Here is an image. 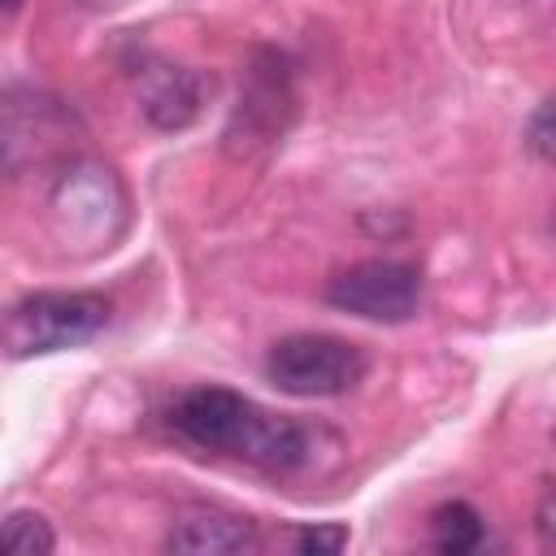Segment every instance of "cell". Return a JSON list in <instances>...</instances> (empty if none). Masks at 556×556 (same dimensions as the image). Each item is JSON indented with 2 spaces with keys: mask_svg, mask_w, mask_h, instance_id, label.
<instances>
[{
  "mask_svg": "<svg viewBox=\"0 0 556 556\" xmlns=\"http://www.w3.org/2000/svg\"><path fill=\"white\" fill-rule=\"evenodd\" d=\"M169 430L200 452L230 456L269 473H287L308 460V430L278 417L230 387H195L169 404Z\"/></svg>",
  "mask_w": 556,
  "mask_h": 556,
  "instance_id": "1",
  "label": "cell"
},
{
  "mask_svg": "<svg viewBox=\"0 0 556 556\" xmlns=\"http://www.w3.org/2000/svg\"><path fill=\"white\" fill-rule=\"evenodd\" d=\"M109 326V300L96 291H35L17 300L4 317L9 361L48 356L91 343Z\"/></svg>",
  "mask_w": 556,
  "mask_h": 556,
  "instance_id": "2",
  "label": "cell"
},
{
  "mask_svg": "<svg viewBox=\"0 0 556 556\" xmlns=\"http://www.w3.org/2000/svg\"><path fill=\"white\" fill-rule=\"evenodd\" d=\"M369 374V356L361 343L343 334H287L265 356V378L295 400H326L361 387Z\"/></svg>",
  "mask_w": 556,
  "mask_h": 556,
  "instance_id": "3",
  "label": "cell"
},
{
  "mask_svg": "<svg viewBox=\"0 0 556 556\" xmlns=\"http://www.w3.org/2000/svg\"><path fill=\"white\" fill-rule=\"evenodd\" d=\"M326 304L365 321H408L421 308V274L408 261H356L326 282Z\"/></svg>",
  "mask_w": 556,
  "mask_h": 556,
  "instance_id": "4",
  "label": "cell"
},
{
  "mask_svg": "<svg viewBox=\"0 0 556 556\" xmlns=\"http://www.w3.org/2000/svg\"><path fill=\"white\" fill-rule=\"evenodd\" d=\"M256 543H261V534H256L252 517H239V513H226L213 504L178 508L169 521V534H165L169 552H191V556H239V552H252Z\"/></svg>",
  "mask_w": 556,
  "mask_h": 556,
  "instance_id": "5",
  "label": "cell"
},
{
  "mask_svg": "<svg viewBox=\"0 0 556 556\" xmlns=\"http://www.w3.org/2000/svg\"><path fill=\"white\" fill-rule=\"evenodd\" d=\"M291 109V91H287V74L278 70V56H269L265 70H252L248 91L239 96L235 122L226 130L230 143H274L282 135V113Z\"/></svg>",
  "mask_w": 556,
  "mask_h": 556,
  "instance_id": "6",
  "label": "cell"
},
{
  "mask_svg": "<svg viewBox=\"0 0 556 556\" xmlns=\"http://www.w3.org/2000/svg\"><path fill=\"white\" fill-rule=\"evenodd\" d=\"M139 100H143V113L152 126L161 130H182L195 122L200 113V100H204V87L191 70L182 65H148L139 70Z\"/></svg>",
  "mask_w": 556,
  "mask_h": 556,
  "instance_id": "7",
  "label": "cell"
},
{
  "mask_svg": "<svg viewBox=\"0 0 556 556\" xmlns=\"http://www.w3.org/2000/svg\"><path fill=\"white\" fill-rule=\"evenodd\" d=\"M430 543L447 556H460V552H473L482 543V513L465 500H447L430 513Z\"/></svg>",
  "mask_w": 556,
  "mask_h": 556,
  "instance_id": "8",
  "label": "cell"
},
{
  "mask_svg": "<svg viewBox=\"0 0 556 556\" xmlns=\"http://www.w3.org/2000/svg\"><path fill=\"white\" fill-rule=\"evenodd\" d=\"M0 543H4V552H13V556H48V552H56L52 521H48L43 513H35V508L9 513L4 526H0Z\"/></svg>",
  "mask_w": 556,
  "mask_h": 556,
  "instance_id": "9",
  "label": "cell"
},
{
  "mask_svg": "<svg viewBox=\"0 0 556 556\" xmlns=\"http://www.w3.org/2000/svg\"><path fill=\"white\" fill-rule=\"evenodd\" d=\"M526 148L543 161V165H556V91L530 113V122H526Z\"/></svg>",
  "mask_w": 556,
  "mask_h": 556,
  "instance_id": "10",
  "label": "cell"
},
{
  "mask_svg": "<svg viewBox=\"0 0 556 556\" xmlns=\"http://www.w3.org/2000/svg\"><path fill=\"white\" fill-rule=\"evenodd\" d=\"M295 543L304 552H339L348 543V530L343 526H308V530L295 534Z\"/></svg>",
  "mask_w": 556,
  "mask_h": 556,
  "instance_id": "11",
  "label": "cell"
},
{
  "mask_svg": "<svg viewBox=\"0 0 556 556\" xmlns=\"http://www.w3.org/2000/svg\"><path fill=\"white\" fill-rule=\"evenodd\" d=\"M534 530L547 547H556V482H547L539 504H534Z\"/></svg>",
  "mask_w": 556,
  "mask_h": 556,
  "instance_id": "12",
  "label": "cell"
},
{
  "mask_svg": "<svg viewBox=\"0 0 556 556\" xmlns=\"http://www.w3.org/2000/svg\"><path fill=\"white\" fill-rule=\"evenodd\" d=\"M17 4H22V0H4V9H9V13H17Z\"/></svg>",
  "mask_w": 556,
  "mask_h": 556,
  "instance_id": "13",
  "label": "cell"
}]
</instances>
